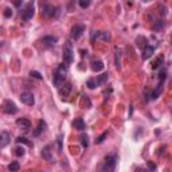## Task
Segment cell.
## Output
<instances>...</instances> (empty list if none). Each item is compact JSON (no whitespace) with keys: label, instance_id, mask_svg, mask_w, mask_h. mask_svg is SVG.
Segmentation results:
<instances>
[{"label":"cell","instance_id":"6da1fadb","mask_svg":"<svg viewBox=\"0 0 172 172\" xmlns=\"http://www.w3.org/2000/svg\"><path fill=\"white\" fill-rule=\"evenodd\" d=\"M67 66H69V65H66V63L63 62V63L59 65V67L56 69V71L54 73V77H53V84H54V86H56V88H61V86L63 85L65 78H66L67 71H69Z\"/></svg>","mask_w":172,"mask_h":172},{"label":"cell","instance_id":"d6986e66","mask_svg":"<svg viewBox=\"0 0 172 172\" xmlns=\"http://www.w3.org/2000/svg\"><path fill=\"white\" fill-rule=\"evenodd\" d=\"M108 78H109V75H108V73H105V74H101L98 78H97V86H100V85H104L106 81H108Z\"/></svg>","mask_w":172,"mask_h":172},{"label":"cell","instance_id":"7c38bea8","mask_svg":"<svg viewBox=\"0 0 172 172\" xmlns=\"http://www.w3.org/2000/svg\"><path fill=\"white\" fill-rule=\"evenodd\" d=\"M153 53H155V47L148 45L144 49V51H143V59H149V58L153 55Z\"/></svg>","mask_w":172,"mask_h":172},{"label":"cell","instance_id":"f546056e","mask_svg":"<svg viewBox=\"0 0 172 172\" xmlns=\"http://www.w3.org/2000/svg\"><path fill=\"white\" fill-rule=\"evenodd\" d=\"M86 86H88L89 89H95V86H97V82H95L94 79H88V81H86Z\"/></svg>","mask_w":172,"mask_h":172},{"label":"cell","instance_id":"d590c367","mask_svg":"<svg viewBox=\"0 0 172 172\" xmlns=\"http://www.w3.org/2000/svg\"><path fill=\"white\" fill-rule=\"evenodd\" d=\"M12 1H14V3H15V1H18V0H12Z\"/></svg>","mask_w":172,"mask_h":172},{"label":"cell","instance_id":"7402d4cb","mask_svg":"<svg viewBox=\"0 0 172 172\" xmlns=\"http://www.w3.org/2000/svg\"><path fill=\"white\" fill-rule=\"evenodd\" d=\"M114 65H116L117 69H121V53L117 51L116 56H114Z\"/></svg>","mask_w":172,"mask_h":172},{"label":"cell","instance_id":"4fadbf2b","mask_svg":"<svg viewBox=\"0 0 172 172\" xmlns=\"http://www.w3.org/2000/svg\"><path fill=\"white\" fill-rule=\"evenodd\" d=\"M56 8H54L53 6H49V4H46L43 6V10H42V14L45 16H54V12H55Z\"/></svg>","mask_w":172,"mask_h":172},{"label":"cell","instance_id":"8d00e7d4","mask_svg":"<svg viewBox=\"0 0 172 172\" xmlns=\"http://www.w3.org/2000/svg\"><path fill=\"white\" fill-rule=\"evenodd\" d=\"M144 1H148V0H144Z\"/></svg>","mask_w":172,"mask_h":172},{"label":"cell","instance_id":"484cf974","mask_svg":"<svg viewBox=\"0 0 172 172\" xmlns=\"http://www.w3.org/2000/svg\"><path fill=\"white\" fill-rule=\"evenodd\" d=\"M24 148L23 147H16L15 148V155H16V156H18V157H22V156H23V155H24Z\"/></svg>","mask_w":172,"mask_h":172},{"label":"cell","instance_id":"8fae6325","mask_svg":"<svg viewBox=\"0 0 172 172\" xmlns=\"http://www.w3.org/2000/svg\"><path fill=\"white\" fill-rule=\"evenodd\" d=\"M10 141H11V134L8 133L7 130H3V132H1V141H0V148H6Z\"/></svg>","mask_w":172,"mask_h":172},{"label":"cell","instance_id":"ffe728a7","mask_svg":"<svg viewBox=\"0 0 172 172\" xmlns=\"http://www.w3.org/2000/svg\"><path fill=\"white\" fill-rule=\"evenodd\" d=\"M136 42H137V46L140 47V49H145L147 47V39L144 38V36H140V38H137L136 39Z\"/></svg>","mask_w":172,"mask_h":172},{"label":"cell","instance_id":"52a82bcc","mask_svg":"<svg viewBox=\"0 0 172 172\" xmlns=\"http://www.w3.org/2000/svg\"><path fill=\"white\" fill-rule=\"evenodd\" d=\"M20 101L23 102V104H26V105H28V106H32L34 104H35L34 95H32V93H30V91H24V93H22V94H20Z\"/></svg>","mask_w":172,"mask_h":172},{"label":"cell","instance_id":"8992f818","mask_svg":"<svg viewBox=\"0 0 172 172\" xmlns=\"http://www.w3.org/2000/svg\"><path fill=\"white\" fill-rule=\"evenodd\" d=\"M3 110L7 114H16L18 113V108H16V105L11 100H6L3 102Z\"/></svg>","mask_w":172,"mask_h":172},{"label":"cell","instance_id":"ac0fdd59","mask_svg":"<svg viewBox=\"0 0 172 172\" xmlns=\"http://www.w3.org/2000/svg\"><path fill=\"white\" fill-rule=\"evenodd\" d=\"M79 140H81V144L84 148H88L89 147V136L86 133H82L79 136Z\"/></svg>","mask_w":172,"mask_h":172},{"label":"cell","instance_id":"5b68a950","mask_svg":"<svg viewBox=\"0 0 172 172\" xmlns=\"http://www.w3.org/2000/svg\"><path fill=\"white\" fill-rule=\"evenodd\" d=\"M85 32V26L84 24H75L71 27V32H70V36L73 40H78L81 38V35Z\"/></svg>","mask_w":172,"mask_h":172},{"label":"cell","instance_id":"44dd1931","mask_svg":"<svg viewBox=\"0 0 172 172\" xmlns=\"http://www.w3.org/2000/svg\"><path fill=\"white\" fill-rule=\"evenodd\" d=\"M163 61H164V56H163V55L157 56V59L153 61V63H152V69H157V67L163 63Z\"/></svg>","mask_w":172,"mask_h":172},{"label":"cell","instance_id":"e575fe53","mask_svg":"<svg viewBox=\"0 0 172 172\" xmlns=\"http://www.w3.org/2000/svg\"><path fill=\"white\" fill-rule=\"evenodd\" d=\"M160 27H163V22H162V20H160V22L157 23V24L155 26V27H153V30H159Z\"/></svg>","mask_w":172,"mask_h":172},{"label":"cell","instance_id":"30bf717a","mask_svg":"<svg viewBox=\"0 0 172 172\" xmlns=\"http://www.w3.org/2000/svg\"><path fill=\"white\" fill-rule=\"evenodd\" d=\"M104 62H102L101 59H93L91 61V63H90V67H91V70L94 71V73H100V71L104 70Z\"/></svg>","mask_w":172,"mask_h":172},{"label":"cell","instance_id":"277c9868","mask_svg":"<svg viewBox=\"0 0 172 172\" xmlns=\"http://www.w3.org/2000/svg\"><path fill=\"white\" fill-rule=\"evenodd\" d=\"M34 14H35V4H34V0H31V1L26 6L24 11H23V14H22V19L24 22H28L30 19H32Z\"/></svg>","mask_w":172,"mask_h":172},{"label":"cell","instance_id":"836d02e7","mask_svg":"<svg viewBox=\"0 0 172 172\" xmlns=\"http://www.w3.org/2000/svg\"><path fill=\"white\" fill-rule=\"evenodd\" d=\"M147 165H148V168H149V169H152V171H156V165H155L152 162H148Z\"/></svg>","mask_w":172,"mask_h":172},{"label":"cell","instance_id":"3957f363","mask_svg":"<svg viewBox=\"0 0 172 172\" xmlns=\"http://www.w3.org/2000/svg\"><path fill=\"white\" fill-rule=\"evenodd\" d=\"M117 162H118V157H117L116 153L108 155L105 157V164H104L102 169H104V171H108V172L114 171V168H116V165H117Z\"/></svg>","mask_w":172,"mask_h":172},{"label":"cell","instance_id":"4316f807","mask_svg":"<svg viewBox=\"0 0 172 172\" xmlns=\"http://www.w3.org/2000/svg\"><path fill=\"white\" fill-rule=\"evenodd\" d=\"M78 3H79V7L81 8H88L90 6V0H78Z\"/></svg>","mask_w":172,"mask_h":172},{"label":"cell","instance_id":"1f68e13d","mask_svg":"<svg viewBox=\"0 0 172 172\" xmlns=\"http://www.w3.org/2000/svg\"><path fill=\"white\" fill-rule=\"evenodd\" d=\"M62 143H63V136L62 134H59L58 136V147H59V152L63 151V147H62Z\"/></svg>","mask_w":172,"mask_h":172},{"label":"cell","instance_id":"f1b7e54d","mask_svg":"<svg viewBox=\"0 0 172 172\" xmlns=\"http://www.w3.org/2000/svg\"><path fill=\"white\" fill-rule=\"evenodd\" d=\"M165 77H167V71L165 70H162L160 71V74H159V84H164V79H165Z\"/></svg>","mask_w":172,"mask_h":172},{"label":"cell","instance_id":"ba28073f","mask_svg":"<svg viewBox=\"0 0 172 172\" xmlns=\"http://www.w3.org/2000/svg\"><path fill=\"white\" fill-rule=\"evenodd\" d=\"M16 125H18L20 129H23V130L27 132V130L31 128V121H30L28 118H26V117H22V118L16 120Z\"/></svg>","mask_w":172,"mask_h":172},{"label":"cell","instance_id":"cb8c5ba5","mask_svg":"<svg viewBox=\"0 0 172 172\" xmlns=\"http://www.w3.org/2000/svg\"><path fill=\"white\" fill-rule=\"evenodd\" d=\"M19 168H20V165H19L18 162H12L10 165H8V169H10L11 172H16L19 171Z\"/></svg>","mask_w":172,"mask_h":172},{"label":"cell","instance_id":"d6a6232c","mask_svg":"<svg viewBox=\"0 0 172 172\" xmlns=\"http://www.w3.org/2000/svg\"><path fill=\"white\" fill-rule=\"evenodd\" d=\"M3 15H4V18H11V16H12V10H11V8H6Z\"/></svg>","mask_w":172,"mask_h":172},{"label":"cell","instance_id":"d4e9b609","mask_svg":"<svg viewBox=\"0 0 172 172\" xmlns=\"http://www.w3.org/2000/svg\"><path fill=\"white\" fill-rule=\"evenodd\" d=\"M16 143H18V144H27V145H30V147H32V144L26 137H18V139H16Z\"/></svg>","mask_w":172,"mask_h":172},{"label":"cell","instance_id":"7a4b0ae2","mask_svg":"<svg viewBox=\"0 0 172 172\" xmlns=\"http://www.w3.org/2000/svg\"><path fill=\"white\" fill-rule=\"evenodd\" d=\"M74 61V51H73V43L70 40L65 42L63 46V62L66 65L73 63Z\"/></svg>","mask_w":172,"mask_h":172},{"label":"cell","instance_id":"83f0119b","mask_svg":"<svg viewBox=\"0 0 172 172\" xmlns=\"http://www.w3.org/2000/svg\"><path fill=\"white\" fill-rule=\"evenodd\" d=\"M106 137H108V132H104V133H102L100 137H97V140H95V144H101V143H104V140H105Z\"/></svg>","mask_w":172,"mask_h":172},{"label":"cell","instance_id":"603a6c76","mask_svg":"<svg viewBox=\"0 0 172 172\" xmlns=\"http://www.w3.org/2000/svg\"><path fill=\"white\" fill-rule=\"evenodd\" d=\"M97 38L102 39V40H105V42L110 40V35H109V32H98V34H97Z\"/></svg>","mask_w":172,"mask_h":172},{"label":"cell","instance_id":"4dcf8cb0","mask_svg":"<svg viewBox=\"0 0 172 172\" xmlns=\"http://www.w3.org/2000/svg\"><path fill=\"white\" fill-rule=\"evenodd\" d=\"M30 75H31L32 78H36V79H43V77L40 75V73H39V71H35V70L30 71Z\"/></svg>","mask_w":172,"mask_h":172},{"label":"cell","instance_id":"5bb4252c","mask_svg":"<svg viewBox=\"0 0 172 172\" xmlns=\"http://www.w3.org/2000/svg\"><path fill=\"white\" fill-rule=\"evenodd\" d=\"M42 156H43V159L47 160V162H53V157H51V151H50L49 145H46V147L42 149Z\"/></svg>","mask_w":172,"mask_h":172},{"label":"cell","instance_id":"9a60e30c","mask_svg":"<svg viewBox=\"0 0 172 172\" xmlns=\"http://www.w3.org/2000/svg\"><path fill=\"white\" fill-rule=\"evenodd\" d=\"M73 127L75 128L77 130H84L85 129V123L82 118H75L73 123Z\"/></svg>","mask_w":172,"mask_h":172},{"label":"cell","instance_id":"9c48e42d","mask_svg":"<svg viewBox=\"0 0 172 172\" xmlns=\"http://www.w3.org/2000/svg\"><path fill=\"white\" fill-rule=\"evenodd\" d=\"M71 89H73L71 84H63L59 88V95L62 97V98H67L71 93Z\"/></svg>","mask_w":172,"mask_h":172},{"label":"cell","instance_id":"e0dca14e","mask_svg":"<svg viewBox=\"0 0 172 172\" xmlns=\"http://www.w3.org/2000/svg\"><path fill=\"white\" fill-rule=\"evenodd\" d=\"M45 129H46V123L45 121H39V125L36 128V130H34V136H39Z\"/></svg>","mask_w":172,"mask_h":172},{"label":"cell","instance_id":"2e32d148","mask_svg":"<svg viewBox=\"0 0 172 172\" xmlns=\"http://www.w3.org/2000/svg\"><path fill=\"white\" fill-rule=\"evenodd\" d=\"M42 42L45 43V45H55V43L58 42V38H56V36H45V38L42 39Z\"/></svg>","mask_w":172,"mask_h":172}]
</instances>
